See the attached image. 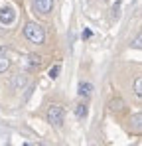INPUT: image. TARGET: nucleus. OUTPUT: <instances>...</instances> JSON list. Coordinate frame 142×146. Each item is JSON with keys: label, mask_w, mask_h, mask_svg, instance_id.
Masks as SVG:
<instances>
[{"label": "nucleus", "mask_w": 142, "mask_h": 146, "mask_svg": "<svg viewBox=\"0 0 142 146\" xmlns=\"http://www.w3.org/2000/svg\"><path fill=\"white\" fill-rule=\"evenodd\" d=\"M34 6H36V10L40 14L47 16L51 12V8H53V0H34Z\"/></svg>", "instance_id": "obj_4"}, {"label": "nucleus", "mask_w": 142, "mask_h": 146, "mask_svg": "<svg viewBox=\"0 0 142 146\" xmlns=\"http://www.w3.org/2000/svg\"><path fill=\"white\" fill-rule=\"evenodd\" d=\"M132 121H134V130H136V132H140V128H142V124H140L142 115H140V113H138V115H134V119H132Z\"/></svg>", "instance_id": "obj_10"}, {"label": "nucleus", "mask_w": 142, "mask_h": 146, "mask_svg": "<svg viewBox=\"0 0 142 146\" xmlns=\"http://www.w3.org/2000/svg\"><path fill=\"white\" fill-rule=\"evenodd\" d=\"M91 91H93V85L89 83V81H81L79 83V97H89L91 95Z\"/></svg>", "instance_id": "obj_6"}, {"label": "nucleus", "mask_w": 142, "mask_h": 146, "mask_svg": "<svg viewBox=\"0 0 142 146\" xmlns=\"http://www.w3.org/2000/svg\"><path fill=\"white\" fill-rule=\"evenodd\" d=\"M14 18H16V14H14V8L12 6H4V8H0V22L2 24H12L14 22Z\"/></svg>", "instance_id": "obj_3"}, {"label": "nucleus", "mask_w": 142, "mask_h": 146, "mask_svg": "<svg viewBox=\"0 0 142 146\" xmlns=\"http://www.w3.org/2000/svg\"><path fill=\"white\" fill-rule=\"evenodd\" d=\"M122 109V101H115L113 103V111H120Z\"/></svg>", "instance_id": "obj_13"}, {"label": "nucleus", "mask_w": 142, "mask_h": 146, "mask_svg": "<svg viewBox=\"0 0 142 146\" xmlns=\"http://www.w3.org/2000/svg\"><path fill=\"white\" fill-rule=\"evenodd\" d=\"M63 119H65V115H63V109L59 107V105H51L49 109H47V122H51L53 126H61L63 124Z\"/></svg>", "instance_id": "obj_2"}, {"label": "nucleus", "mask_w": 142, "mask_h": 146, "mask_svg": "<svg viewBox=\"0 0 142 146\" xmlns=\"http://www.w3.org/2000/svg\"><path fill=\"white\" fill-rule=\"evenodd\" d=\"M24 36L28 38V42L38 44V46H42V44L46 42V32H44V28L40 24H36V22H28V24L24 26Z\"/></svg>", "instance_id": "obj_1"}, {"label": "nucleus", "mask_w": 142, "mask_h": 146, "mask_svg": "<svg viewBox=\"0 0 142 146\" xmlns=\"http://www.w3.org/2000/svg\"><path fill=\"white\" fill-rule=\"evenodd\" d=\"M8 67H10V59H8L6 55H2V53H0V73H6Z\"/></svg>", "instance_id": "obj_8"}, {"label": "nucleus", "mask_w": 142, "mask_h": 146, "mask_svg": "<svg viewBox=\"0 0 142 146\" xmlns=\"http://www.w3.org/2000/svg\"><path fill=\"white\" fill-rule=\"evenodd\" d=\"M134 95L138 99L142 97V77H136L134 79Z\"/></svg>", "instance_id": "obj_9"}, {"label": "nucleus", "mask_w": 142, "mask_h": 146, "mask_svg": "<svg viewBox=\"0 0 142 146\" xmlns=\"http://www.w3.org/2000/svg\"><path fill=\"white\" fill-rule=\"evenodd\" d=\"M28 65H30L32 69L40 67V65H42V57H40V55H36V53H32V55L28 57Z\"/></svg>", "instance_id": "obj_7"}, {"label": "nucleus", "mask_w": 142, "mask_h": 146, "mask_svg": "<svg viewBox=\"0 0 142 146\" xmlns=\"http://www.w3.org/2000/svg\"><path fill=\"white\" fill-rule=\"evenodd\" d=\"M59 71H61V65H53V67L49 69V77H51V79H55V77L59 75Z\"/></svg>", "instance_id": "obj_11"}, {"label": "nucleus", "mask_w": 142, "mask_h": 146, "mask_svg": "<svg viewBox=\"0 0 142 146\" xmlns=\"http://www.w3.org/2000/svg\"><path fill=\"white\" fill-rule=\"evenodd\" d=\"M140 42H142V38H140V36H136V40H134V48H136V49H140V48H142Z\"/></svg>", "instance_id": "obj_14"}, {"label": "nucleus", "mask_w": 142, "mask_h": 146, "mask_svg": "<svg viewBox=\"0 0 142 146\" xmlns=\"http://www.w3.org/2000/svg\"><path fill=\"white\" fill-rule=\"evenodd\" d=\"M10 85H12L14 91H22L24 87L28 85V79H26V75H22V73H16V75L12 77V83H10Z\"/></svg>", "instance_id": "obj_5"}, {"label": "nucleus", "mask_w": 142, "mask_h": 146, "mask_svg": "<svg viewBox=\"0 0 142 146\" xmlns=\"http://www.w3.org/2000/svg\"><path fill=\"white\" fill-rule=\"evenodd\" d=\"M75 113H77V117H79V119H83V117L87 115V109H85V105H77V111H75Z\"/></svg>", "instance_id": "obj_12"}]
</instances>
